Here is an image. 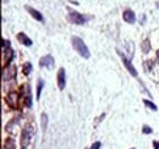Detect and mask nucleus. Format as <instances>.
I'll return each instance as SVG.
<instances>
[{
    "instance_id": "f257e3e1",
    "label": "nucleus",
    "mask_w": 159,
    "mask_h": 149,
    "mask_svg": "<svg viewBox=\"0 0 159 149\" xmlns=\"http://www.w3.org/2000/svg\"><path fill=\"white\" fill-rule=\"evenodd\" d=\"M71 43H72V46H73L75 51H77L82 58L89 59V56H91L89 49L87 48V45L85 44V42L80 37H72L71 38Z\"/></svg>"
},
{
    "instance_id": "f03ea898",
    "label": "nucleus",
    "mask_w": 159,
    "mask_h": 149,
    "mask_svg": "<svg viewBox=\"0 0 159 149\" xmlns=\"http://www.w3.org/2000/svg\"><path fill=\"white\" fill-rule=\"evenodd\" d=\"M33 134H34V131H33L32 126H26L23 128L22 134H21V145H22V148H26L27 145L30 144L31 138H32Z\"/></svg>"
},
{
    "instance_id": "7ed1b4c3",
    "label": "nucleus",
    "mask_w": 159,
    "mask_h": 149,
    "mask_svg": "<svg viewBox=\"0 0 159 149\" xmlns=\"http://www.w3.org/2000/svg\"><path fill=\"white\" fill-rule=\"evenodd\" d=\"M16 66L15 65H12L10 64L9 66H6L4 67V71H3V81L4 82H6V81H11L16 77Z\"/></svg>"
},
{
    "instance_id": "20e7f679",
    "label": "nucleus",
    "mask_w": 159,
    "mask_h": 149,
    "mask_svg": "<svg viewBox=\"0 0 159 149\" xmlns=\"http://www.w3.org/2000/svg\"><path fill=\"white\" fill-rule=\"evenodd\" d=\"M69 20H70L71 23H75V25H85L87 21L83 15H81L80 12L72 11V10H70V13H69Z\"/></svg>"
},
{
    "instance_id": "39448f33",
    "label": "nucleus",
    "mask_w": 159,
    "mask_h": 149,
    "mask_svg": "<svg viewBox=\"0 0 159 149\" xmlns=\"http://www.w3.org/2000/svg\"><path fill=\"white\" fill-rule=\"evenodd\" d=\"M117 54H119L120 55V58H121V60H122V64L125 65V67H126V70L130 72V74H132L134 77H137L138 76V72H137V70L135 69V66L131 64V61H130V59H127L125 55H124V54L121 53V51H119L117 50Z\"/></svg>"
},
{
    "instance_id": "423d86ee",
    "label": "nucleus",
    "mask_w": 159,
    "mask_h": 149,
    "mask_svg": "<svg viewBox=\"0 0 159 149\" xmlns=\"http://www.w3.org/2000/svg\"><path fill=\"white\" fill-rule=\"evenodd\" d=\"M6 103H8V105L10 108L15 109V108L17 106V104H18V93L15 92V91H11L8 94V97H6Z\"/></svg>"
},
{
    "instance_id": "0eeeda50",
    "label": "nucleus",
    "mask_w": 159,
    "mask_h": 149,
    "mask_svg": "<svg viewBox=\"0 0 159 149\" xmlns=\"http://www.w3.org/2000/svg\"><path fill=\"white\" fill-rule=\"evenodd\" d=\"M57 82H58V87L60 91H63L65 86H66V74H65V70L63 67H60L58 74H57Z\"/></svg>"
},
{
    "instance_id": "6e6552de",
    "label": "nucleus",
    "mask_w": 159,
    "mask_h": 149,
    "mask_svg": "<svg viewBox=\"0 0 159 149\" xmlns=\"http://www.w3.org/2000/svg\"><path fill=\"white\" fill-rule=\"evenodd\" d=\"M54 64H55V61H54V58L52 55H45L43 58H40V60H39V65L42 67H45V69L52 70L54 67Z\"/></svg>"
},
{
    "instance_id": "1a4fd4ad",
    "label": "nucleus",
    "mask_w": 159,
    "mask_h": 149,
    "mask_svg": "<svg viewBox=\"0 0 159 149\" xmlns=\"http://www.w3.org/2000/svg\"><path fill=\"white\" fill-rule=\"evenodd\" d=\"M122 18H124V21H125V22L132 25V23H135V21H136L135 12H134L132 10L127 9V10H125V11L122 12Z\"/></svg>"
},
{
    "instance_id": "9d476101",
    "label": "nucleus",
    "mask_w": 159,
    "mask_h": 149,
    "mask_svg": "<svg viewBox=\"0 0 159 149\" xmlns=\"http://www.w3.org/2000/svg\"><path fill=\"white\" fill-rule=\"evenodd\" d=\"M25 9L30 12V15L34 18V20H37V21H39V22H42L43 21V15L40 13L38 10H36V9H33V8H31V6H25Z\"/></svg>"
},
{
    "instance_id": "9b49d317",
    "label": "nucleus",
    "mask_w": 159,
    "mask_h": 149,
    "mask_svg": "<svg viewBox=\"0 0 159 149\" xmlns=\"http://www.w3.org/2000/svg\"><path fill=\"white\" fill-rule=\"evenodd\" d=\"M13 58H15V53H13V50L11 48L4 49V61H6V66L10 65V63L13 60Z\"/></svg>"
},
{
    "instance_id": "f8f14e48",
    "label": "nucleus",
    "mask_w": 159,
    "mask_h": 149,
    "mask_svg": "<svg viewBox=\"0 0 159 149\" xmlns=\"http://www.w3.org/2000/svg\"><path fill=\"white\" fill-rule=\"evenodd\" d=\"M16 38H17V40L21 44H23V45H26V46H31L32 45V40H31V38H28L27 37L25 33H22V32H20L16 36Z\"/></svg>"
},
{
    "instance_id": "ddd939ff",
    "label": "nucleus",
    "mask_w": 159,
    "mask_h": 149,
    "mask_svg": "<svg viewBox=\"0 0 159 149\" xmlns=\"http://www.w3.org/2000/svg\"><path fill=\"white\" fill-rule=\"evenodd\" d=\"M4 149H16V142L13 138H6L4 143Z\"/></svg>"
},
{
    "instance_id": "4468645a",
    "label": "nucleus",
    "mask_w": 159,
    "mask_h": 149,
    "mask_svg": "<svg viewBox=\"0 0 159 149\" xmlns=\"http://www.w3.org/2000/svg\"><path fill=\"white\" fill-rule=\"evenodd\" d=\"M23 96H25V104L28 108H31L32 106V92H31L30 84H28V89H27V96L26 94H23Z\"/></svg>"
},
{
    "instance_id": "2eb2a0df",
    "label": "nucleus",
    "mask_w": 159,
    "mask_h": 149,
    "mask_svg": "<svg viewBox=\"0 0 159 149\" xmlns=\"http://www.w3.org/2000/svg\"><path fill=\"white\" fill-rule=\"evenodd\" d=\"M141 48H142V53L143 54H148L151 51V42L149 39H144L142 44H141Z\"/></svg>"
},
{
    "instance_id": "dca6fc26",
    "label": "nucleus",
    "mask_w": 159,
    "mask_h": 149,
    "mask_svg": "<svg viewBox=\"0 0 159 149\" xmlns=\"http://www.w3.org/2000/svg\"><path fill=\"white\" fill-rule=\"evenodd\" d=\"M44 87V81L42 78L38 79V83H37V100L40 98V93H42V89Z\"/></svg>"
},
{
    "instance_id": "f3484780",
    "label": "nucleus",
    "mask_w": 159,
    "mask_h": 149,
    "mask_svg": "<svg viewBox=\"0 0 159 149\" xmlns=\"http://www.w3.org/2000/svg\"><path fill=\"white\" fill-rule=\"evenodd\" d=\"M143 104L146 105V106H148V108H151L153 111H157L158 110V108H157V105L154 104V103H152L151 100H147V99H143Z\"/></svg>"
},
{
    "instance_id": "a211bd4d",
    "label": "nucleus",
    "mask_w": 159,
    "mask_h": 149,
    "mask_svg": "<svg viewBox=\"0 0 159 149\" xmlns=\"http://www.w3.org/2000/svg\"><path fill=\"white\" fill-rule=\"evenodd\" d=\"M32 64L31 63H26L25 65H23V73L26 74V76H28V74L31 73V71H32Z\"/></svg>"
},
{
    "instance_id": "6ab92c4d",
    "label": "nucleus",
    "mask_w": 159,
    "mask_h": 149,
    "mask_svg": "<svg viewBox=\"0 0 159 149\" xmlns=\"http://www.w3.org/2000/svg\"><path fill=\"white\" fill-rule=\"evenodd\" d=\"M47 125H48V115L43 112V114H42V130H43V131H45Z\"/></svg>"
},
{
    "instance_id": "aec40b11",
    "label": "nucleus",
    "mask_w": 159,
    "mask_h": 149,
    "mask_svg": "<svg viewBox=\"0 0 159 149\" xmlns=\"http://www.w3.org/2000/svg\"><path fill=\"white\" fill-rule=\"evenodd\" d=\"M142 132L144 133V134H151L152 132H153V130L148 126V125H144L143 127H142Z\"/></svg>"
},
{
    "instance_id": "412c9836",
    "label": "nucleus",
    "mask_w": 159,
    "mask_h": 149,
    "mask_svg": "<svg viewBox=\"0 0 159 149\" xmlns=\"http://www.w3.org/2000/svg\"><path fill=\"white\" fill-rule=\"evenodd\" d=\"M100 145H102L100 142H94V143L92 144V147H91V149H99Z\"/></svg>"
},
{
    "instance_id": "4be33fe9",
    "label": "nucleus",
    "mask_w": 159,
    "mask_h": 149,
    "mask_svg": "<svg viewBox=\"0 0 159 149\" xmlns=\"http://www.w3.org/2000/svg\"><path fill=\"white\" fill-rule=\"evenodd\" d=\"M144 20H146V16L141 15V17H140V23H141V25H143V23H144Z\"/></svg>"
},
{
    "instance_id": "5701e85b",
    "label": "nucleus",
    "mask_w": 159,
    "mask_h": 149,
    "mask_svg": "<svg viewBox=\"0 0 159 149\" xmlns=\"http://www.w3.org/2000/svg\"><path fill=\"white\" fill-rule=\"evenodd\" d=\"M153 147H154V149H159V142L154 141V142H153Z\"/></svg>"
},
{
    "instance_id": "b1692460",
    "label": "nucleus",
    "mask_w": 159,
    "mask_h": 149,
    "mask_svg": "<svg viewBox=\"0 0 159 149\" xmlns=\"http://www.w3.org/2000/svg\"><path fill=\"white\" fill-rule=\"evenodd\" d=\"M155 55H157V60H158V61H159V49L157 50V54H155Z\"/></svg>"
},
{
    "instance_id": "393cba45",
    "label": "nucleus",
    "mask_w": 159,
    "mask_h": 149,
    "mask_svg": "<svg viewBox=\"0 0 159 149\" xmlns=\"http://www.w3.org/2000/svg\"><path fill=\"white\" fill-rule=\"evenodd\" d=\"M9 1H10V0H3V3H4V4H8Z\"/></svg>"
},
{
    "instance_id": "a878e982",
    "label": "nucleus",
    "mask_w": 159,
    "mask_h": 149,
    "mask_svg": "<svg viewBox=\"0 0 159 149\" xmlns=\"http://www.w3.org/2000/svg\"><path fill=\"white\" fill-rule=\"evenodd\" d=\"M157 8H158V9H159V1H158V3H157Z\"/></svg>"
},
{
    "instance_id": "bb28decb",
    "label": "nucleus",
    "mask_w": 159,
    "mask_h": 149,
    "mask_svg": "<svg viewBox=\"0 0 159 149\" xmlns=\"http://www.w3.org/2000/svg\"><path fill=\"white\" fill-rule=\"evenodd\" d=\"M21 149H26V148H21Z\"/></svg>"
},
{
    "instance_id": "cd10ccee",
    "label": "nucleus",
    "mask_w": 159,
    "mask_h": 149,
    "mask_svg": "<svg viewBox=\"0 0 159 149\" xmlns=\"http://www.w3.org/2000/svg\"><path fill=\"white\" fill-rule=\"evenodd\" d=\"M132 149H135V148H132Z\"/></svg>"
}]
</instances>
